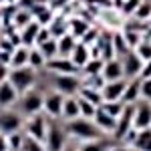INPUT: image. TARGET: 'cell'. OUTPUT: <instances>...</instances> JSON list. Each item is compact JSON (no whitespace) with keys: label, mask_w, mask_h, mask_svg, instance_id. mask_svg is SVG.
I'll return each instance as SVG.
<instances>
[{"label":"cell","mask_w":151,"mask_h":151,"mask_svg":"<svg viewBox=\"0 0 151 151\" xmlns=\"http://www.w3.org/2000/svg\"><path fill=\"white\" fill-rule=\"evenodd\" d=\"M65 131H67V137H73V139H79L83 141H93V139H101L103 137V133L97 129L91 119H75V121H69V123H65Z\"/></svg>","instance_id":"cell-1"},{"label":"cell","mask_w":151,"mask_h":151,"mask_svg":"<svg viewBox=\"0 0 151 151\" xmlns=\"http://www.w3.org/2000/svg\"><path fill=\"white\" fill-rule=\"evenodd\" d=\"M36 79H38V75H36V70L30 69V67L10 69V75H8V81H10V85L18 91V95H24L26 91L35 89Z\"/></svg>","instance_id":"cell-2"},{"label":"cell","mask_w":151,"mask_h":151,"mask_svg":"<svg viewBox=\"0 0 151 151\" xmlns=\"http://www.w3.org/2000/svg\"><path fill=\"white\" fill-rule=\"evenodd\" d=\"M50 87H52V91L60 93L63 97H75L81 91L83 81L79 79V75H52Z\"/></svg>","instance_id":"cell-3"},{"label":"cell","mask_w":151,"mask_h":151,"mask_svg":"<svg viewBox=\"0 0 151 151\" xmlns=\"http://www.w3.org/2000/svg\"><path fill=\"white\" fill-rule=\"evenodd\" d=\"M45 107V93L38 89H30L24 95H20V113L26 117H35L42 113Z\"/></svg>","instance_id":"cell-4"},{"label":"cell","mask_w":151,"mask_h":151,"mask_svg":"<svg viewBox=\"0 0 151 151\" xmlns=\"http://www.w3.org/2000/svg\"><path fill=\"white\" fill-rule=\"evenodd\" d=\"M47 151H65L67 149V131L58 123H48L47 139H45Z\"/></svg>","instance_id":"cell-5"},{"label":"cell","mask_w":151,"mask_h":151,"mask_svg":"<svg viewBox=\"0 0 151 151\" xmlns=\"http://www.w3.org/2000/svg\"><path fill=\"white\" fill-rule=\"evenodd\" d=\"M133 129H135L133 127V105H125L123 113L117 119V127H115V133H113V139L123 143Z\"/></svg>","instance_id":"cell-6"},{"label":"cell","mask_w":151,"mask_h":151,"mask_svg":"<svg viewBox=\"0 0 151 151\" xmlns=\"http://www.w3.org/2000/svg\"><path fill=\"white\" fill-rule=\"evenodd\" d=\"M133 127L137 131L151 129V103L149 101H137L133 105Z\"/></svg>","instance_id":"cell-7"},{"label":"cell","mask_w":151,"mask_h":151,"mask_svg":"<svg viewBox=\"0 0 151 151\" xmlns=\"http://www.w3.org/2000/svg\"><path fill=\"white\" fill-rule=\"evenodd\" d=\"M63 103H65V97L50 89V91L45 93V107H42V113H45L48 119L58 121V119H60V113H63Z\"/></svg>","instance_id":"cell-8"},{"label":"cell","mask_w":151,"mask_h":151,"mask_svg":"<svg viewBox=\"0 0 151 151\" xmlns=\"http://www.w3.org/2000/svg\"><path fill=\"white\" fill-rule=\"evenodd\" d=\"M47 131H48V121L42 115L28 117V121H26V135H28V137L38 139V141L45 143V139H47Z\"/></svg>","instance_id":"cell-9"},{"label":"cell","mask_w":151,"mask_h":151,"mask_svg":"<svg viewBox=\"0 0 151 151\" xmlns=\"http://www.w3.org/2000/svg\"><path fill=\"white\" fill-rule=\"evenodd\" d=\"M125 87H127V79L105 83L103 87H101L103 103H115V101H121V99H123V93H125Z\"/></svg>","instance_id":"cell-10"},{"label":"cell","mask_w":151,"mask_h":151,"mask_svg":"<svg viewBox=\"0 0 151 151\" xmlns=\"http://www.w3.org/2000/svg\"><path fill=\"white\" fill-rule=\"evenodd\" d=\"M22 129V115L16 111H4L0 115V133L2 135H10Z\"/></svg>","instance_id":"cell-11"},{"label":"cell","mask_w":151,"mask_h":151,"mask_svg":"<svg viewBox=\"0 0 151 151\" xmlns=\"http://www.w3.org/2000/svg\"><path fill=\"white\" fill-rule=\"evenodd\" d=\"M121 65H123V73H125V79L131 81V79H139V73L143 69V60L137 57L135 50L127 52L125 57L121 58Z\"/></svg>","instance_id":"cell-12"},{"label":"cell","mask_w":151,"mask_h":151,"mask_svg":"<svg viewBox=\"0 0 151 151\" xmlns=\"http://www.w3.org/2000/svg\"><path fill=\"white\" fill-rule=\"evenodd\" d=\"M45 69H48L50 75H79V69L67 57H57L52 60H48Z\"/></svg>","instance_id":"cell-13"},{"label":"cell","mask_w":151,"mask_h":151,"mask_svg":"<svg viewBox=\"0 0 151 151\" xmlns=\"http://www.w3.org/2000/svg\"><path fill=\"white\" fill-rule=\"evenodd\" d=\"M101 77H103V81H105V83L121 81V79H125V73H123V65H121V58H111V60H105Z\"/></svg>","instance_id":"cell-14"},{"label":"cell","mask_w":151,"mask_h":151,"mask_svg":"<svg viewBox=\"0 0 151 151\" xmlns=\"http://www.w3.org/2000/svg\"><path fill=\"white\" fill-rule=\"evenodd\" d=\"M93 123L97 125V129H99L103 135H113V133H115L117 119H115V117H111L109 113H105L101 107H99V109H97V113H95Z\"/></svg>","instance_id":"cell-15"},{"label":"cell","mask_w":151,"mask_h":151,"mask_svg":"<svg viewBox=\"0 0 151 151\" xmlns=\"http://www.w3.org/2000/svg\"><path fill=\"white\" fill-rule=\"evenodd\" d=\"M81 117V109H79V99L77 95L75 97H65V103H63V113H60V121L69 123Z\"/></svg>","instance_id":"cell-16"},{"label":"cell","mask_w":151,"mask_h":151,"mask_svg":"<svg viewBox=\"0 0 151 151\" xmlns=\"http://www.w3.org/2000/svg\"><path fill=\"white\" fill-rule=\"evenodd\" d=\"M18 91L10 85V81L0 83V109H8L18 101Z\"/></svg>","instance_id":"cell-17"},{"label":"cell","mask_w":151,"mask_h":151,"mask_svg":"<svg viewBox=\"0 0 151 151\" xmlns=\"http://www.w3.org/2000/svg\"><path fill=\"white\" fill-rule=\"evenodd\" d=\"M70 63L77 67V69L81 70L89 60H91V47H87V45H83V42H79L77 47H75V50L70 52Z\"/></svg>","instance_id":"cell-18"},{"label":"cell","mask_w":151,"mask_h":151,"mask_svg":"<svg viewBox=\"0 0 151 151\" xmlns=\"http://www.w3.org/2000/svg\"><path fill=\"white\" fill-rule=\"evenodd\" d=\"M137 101H141V81L139 79H131V81H127V87H125V93H123L121 103L135 105Z\"/></svg>","instance_id":"cell-19"},{"label":"cell","mask_w":151,"mask_h":151,"mask_svg":"<svg viewBox=\"0 0 151 151\" xmlns=\"http://www.w3.org/2000/svg\"><path fill=\"white\" fill-rule=\"evenodd\" d=\"M38 30H40L38 20H32V22L26 24L24 28H20V45L32 48V47H35V42H36V35H38Z\"/></svg>","instance_id":"cell-20"},{"label":"cell","mask_w":151,"mask_h":151,"mask_svg":"<svg viewBox=\"0 0 151 151\" xmlns=\"http://www.w3.org/2000/svg\"><path fill=\"white\" fill-rule=\"evenodd\" d=\"M28 55H30V48H28V47H24V45L14 47L12 57H10V67H12V69L28 67Z\"/></svg>","instance_id":"cell-21"},{"label":"cell","mask_w":151,"mask_h":151,"mask_svg":"<svg viewBox=\"0 0 151 151\" xmlns=\"http://www.w3.org/2000/svg\"><path fill=\"white\" fill-rule=\"evenodd\" d=\"M57 45H58V57H70V52L75 50V47L79 45V40L75 38V36L67 32V35H63L60 38H57Z\"/></svg>","instance_id":"cell-22"},{"label":"cell","mask_w":151,"mask_h":151,"mask_svg":"<svg viewBox=\"0 0 151 151\" xmlns=\"http://www.w3.org/2000/svg\"><path fill=\"white\" fill-rule=\"evenodd\" d=\"M111 40H113V50H115V57L117 58H123L127 52L133 50V48L129 47V42L125 40L123 32H113V35H111Z\"/></svg>","instance_id":"cell-23"},{"label":"cell","mask_w":151,"mask_h":151,"mask_svg":"<svg viewBox=\"0 0 151 151\" xmlns=\"http://www.w3.org/2000/svg\"><path fill=\"white\" fill-rule=\"evenodd\" d=\"M131 147H133L135 151H151V129L137 131L135 141L131 143Z\"/></svg>","instance_id":"cell-24"},{"label":"cell","mask_w":151,"mask_h":151,"mask_svg":"<svg viewBox=\"0 0 151 151\" xmlns=\"http://www.w3.org/2000/svg\"><path fill=\"white\" fill-rule=\"evenodd\" d=\"M89 28H91V24L87 22V20H83V18H70L69 20V32L75 36L77 40H81L83 35H85Z\"/></svg>","instance_id":"cell-25"},{"label":"cell","mask_w":151,"mask_h":151,"mask_svg":"<svg viewBox=\"0 0 151 151\" xmlns=\"http://www.w3.org/2000/svg\"><path fill=\"white\" fill-rule=\"evenodd\" d=\"M79 97L87 99L89 103L97 105V107L103 105V95H101V91H99V89H93V87H85V85H83L81 91H79Z\"/></svg>","instance_id":"cell-26"},{"label":"cell","mask_w":151,"mask_h":151,"mask_svg":"<svg viewBox=\"0 0 151 151\" xmlns=\"http://www.w3.org/2000/svg\"><path fill=\"white\" fill-rule=\"evenodd\" d=\"M103 65H105L103 58H91V60L81 69V73L85 77H99V75L103 73Z\"/></svg>","instance_id":"cell-27"},{"label":"cell","mask_w":151,"mask_h":151,"mask_svg":"<svg viewBox=\"0 0 151 151\" xmlns=\"http://www.w3.org/2000/svg\"><path fill=\"white\" fill-rule=\"evenodd\" d=\"M109 147L111 145L105 141V137H101V139H93V141H83L77 147V151H109Z\"/></svg>","instance_id":"cell-28"},{"label":"cell","mask_w":151,"mask_h":151,"mask_svg":"<svg viewBox=\"0 0 151 151\" xmlns=\"http://www.w3.org/2000/svg\"><path fill=\"white\" fill-rule=\"evenodd\" d=\"M28 67L35 69V70H40V69L47 67V58H45V55H42L36 47L30 48V55H28Z\"/></svg>","instance_id":"cell-29"},{"label":"cell","mask_w":151,"mask_h":151,"mask_svg":"<svg viewBox=\"0 0 151 151\" xmlns=\"http://www.w3.org/2000/svg\"><path fill=\"white\" fill-rule=\"evenodd\" d=\"M35 18H32V10H28V8H24V10H14V18H12V22H14V26L20 30V28H24L28 22H32Z\"/></svg>","instance_id":"cell-30"},{"label":"cell","mask_w":151,"mask_h":151,"mask_svg":"<svg viewBox=\"0 0 151 151\" xmlns=\"http://www.w3.org/2000/svg\"><path fill=\"white\" fill-rule=\"evenodd\" d=\"M42 55H45V58L48 60H52V58L58 57V45H57V38H50V40H47L45 45H40V47H36Z\"/></svg>","instance_id":"cell-31"},{"label":"cell","mask_w":151,"mask_h":151,"mask_svg":"<svg viewBox=\"0 0 151 151\" xmlns=\"http://www.w3.org/2000/svg\"><path fill=\"white\" fill-rule=\"evenodd\" d=\"M149 16H151V0H141V4L137 6V10H135V14H133V18L139 20V22L147 24Z\"/></svg>","instance_id":"cell-32"},{"label":"cell","mask_w":151,"mask_h":151,"mask_svg":"<svg viewBox=\"0 0 151 151\" xmlns=\"http://www.w3.org/2000/svg\"><path fill=\"white\" fill-rule=\"evenodd\" d=\"M77 99H79V109H81V117L83 119H91L93 121V117H95V113H97V105H93V103H89L87 99H83V97H79L77 95Z\"/></svg>","instance_id":"cell-33"},{"label":"cell","mask_w":151,"mask_h":151,"mask_svg":"<svg viewBox=\"0 0 151 151\" xmlns=\"http://www.w3.org/2000/svg\"><path fill=\"white\" fill-rule=\"evenodd\" d=\"M20 151H47V147H45V143H42V141L32 139V137H28V135L24 133V141H22Z\"/></svg>","instance_id":"cell-34"},{"label":"cell","mask_w":151,"mask_h":151,"mask_svg":"<svg viewBox=\"0 0 151 151\" xmlns=\"http://www.w3.org/2000/svg\"><path fill=\"white\" fill-rule=\"evenodd\" d=\"M101 109H103L105 113H109L111 117L119 119V115H121L123 109H125V103H121V101H115V103H103V105H101Z\"/></svg>","instance_id":"cell-35"},{"label":"cell","mask_w":151,"mask_h":151,"mask_svg":"<svg viewBox=\"0 0 151 151\" xmlns=\"http://www.w3.org/2000/svg\"><path fill=\"white\" fill-rule=\"evenodd\" d=\"M135 52H137V57H139L143 63H149V60H151V40L143 38L141 45L135 48Z\"/></svg>","instance_id":"cell-36"},{"label":"cell","mask_w":151,"mask_h":151,"mask_svg":"<svg viewBox=\"0 0 151 151\" xmlns=\"http://www.w3.org/2000/svg\"><path fill=\"white\" fill-rule=\"evenodd\" d=\"M6 139H8V149H10V151H20V147H22V141H24V133L16 131V133L6 135Z\"/></svg>","instance_id":"cell-37"},{"label":"cell","mask_w":151,"mask_h":151,"mask_svg":"<svg viewBox=\"0 0 151 151\" xmlns=\"http://www.w3.org/2000/svg\"><path fill=\"white\" fill-rule=\"evenodd\" d=\"M139 4H141V0H123V6H121V14H125V16H133Z\"/></svg>","instance_id":"cell-38"},{"label":"cell","mask_w":151,"mask_h":151,"mask_svg":"<svg viewBox=\"0 0 151 151\" xmlns=\"http://www.w3.org/2000/svg\"><path fill=\"white\" fill-rule=\"evenodd\" d=\"M52 35H50V30H48V26H40V30H38V35H36V42L35 47H40V45H45L47 40H50Z\"/></svg>","instance_id":"cell-39"},{"label":"cell","mask_w":151,"mask_h":151,"mask_svg":"<svg viewBox=\"0 0 151 151\" xmlns=\"http://www.w3.org/2000/svg\"><path fill=\"white\" fill-rule=\"evenodd\" d=\"M141 81V99L151 103V79H139Z\"/></svg>","instance_id":"cell-40"},{"label":"cell","mask_w":151,"mask_h":151,"mask_svg":"<svg viewBox=\"0 0 151 151\" xmlns=\"http://www.w3.org/2000/svg\"><path fill=\"white\" fill-rule=\"evenodd\" d=\"M139 79H151V60L149 63H143V69L139 73Z\"/></svg>","instance_id":"cell-41"},{"label":"cell","mask_w":151,"mask_h":151,"mask_svg":"<svg viewBox=\"0 0 151 151\" xmlns=\"http://www.w3.org/2000/svg\"><path fill=\"white\" fill-rule=\"evenodd\" d=\"M8 75H10V69H8L4 63H0V83L8 81Z\"/></svg>","instance_id":"cell-42"},{"label":"cell","mask_w":151,"mask_h":151,"mask_svg":"<svg viewBox=\"0 0 151 151\" xmlns=\"http://www.w3.org/2000/svg\"><path fill=\"white\" fill-rule=\"evenodd\" d=\"M109 151H131V147L125 145V143H113V145L109 147Z\"/></svg>","instance_id":"cell-43"},{"label":"cell","mask_w":151,"mask_h":151,"mask_svg":"<svg viewBox=\"0 0 151 151\" xmlns=\"http://www.w3.org/2000/svg\"><path fill=\"white\" fill-rule=\"evenodd\" d=\"M0 151H10L8 149V139H6V135H2V133H0Z\"/></svg>","instance_id":"cell-44"},{"label":"cell","mask_w":151,"mask_h":151,"mask_svg":"<svg viewBox=\"0 0 151 151\" xmlns=\"http://www.w3.org/2000/svg\"><path fill=\"white\" fill-rule=\"evenodd\" d=\"M147 28L151 30V16H149V20H147Z\"/></svg>","instance_id":"cell-45"},{"label":"cell","mask_w":151,"mask_h":151,"mask_svg":"<svg viewBox=\"0 0 151 151\" xmlns=\"http://www.w3.org/2000/svg\"><path fill=\"white\" fill-rule=\"evenodd\" d=\"M65 151H77V149H65Z\"/></svg>","instance_id":"cell-46"}]
</instances>
